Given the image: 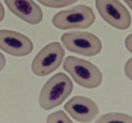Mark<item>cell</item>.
Segmentation results:
<instances>
[{
    "label": "cell",
    "instance_id": "cell-1",
    "mask_svg": "<svg viewBox=\"0 0 132 123\" xmlns=\"http://www.w3.org/2000/svg\"><path fill=\"white\" fill-rule=\"evenodd\" d=\"M73 84L72 80L63 72L50 78L40 92L38 102L45 111L52 110L63 103L72 93Z\"/></svg>",
    "mask_w": 132,
    "mask_h": 123
},
{
    "label": "cell",
    "instance_id": "cell-2",
    "mask_svg": "<svg viewBox=\"0 0 132 123\" xmlns=\"http://www.w3.org/2000/svg\"><path fill=\"white\" fill-rule=\"evenodd\" d=\"M63 68L77 84L86 88H96L103 80V75L99 68L84 59L68 56L64 60Z\"/></svg>",
    "mask_w": 132,
    "mask_h": 123
},
{
    "label": "cell",
    "instance_id": "cell-3",
    "mask_svg": "<svg viewBox=\"0 0 132 123\" xmlns=\"http://www.w3.org/2000/svg\"><path fill=\"white\" fill-rule=\"evenodd\" d=\"M95 19L92 8L78 5L55 14L52 23L56 28L62 30L86 29L93 25Z\"/></svg>",
    "mask_w": 132,
    "mask_h": 123
},
{
    "label": "cell",
    "instance_id": "cell-4",
    "mask_svg": "<svg viewBox=\"0 0 132 123\" xmlns=\"http://www.w3.org/2000/svg\"><path fill=\"white\" fill-rule=\"evenodd\" d=\"M63 45L73 53L86 57L98 54L102 45L95 34L84 31H71L64 33L61 38Z\"/></svg>",
    "mask_w": 132,
    "mask_h": 123
},
{
    "label": "cell",
    "instance_id": "cell-5",
    "mask_svg": "<svg viewBox=\"0 0 132 123\" xmlns=\"http://www.w3.org/2000/svg\"><path fill=\"white\" fill-rule=\"evenodd\" d=\"M65 50L59 42H53L42 48L33 59L31 69L37 76L44 77L57 69L62 63Z\"/></svg>",
    "mask_w": 132,
    "mask_h": 123
},
{
    "label": "cell",
    "instance_id": "cell-6",
    "mask_svg": "<svg viewBox=\"0 0 132 123\" xmlns=\"http://www.w3.org/2000/svg\"><path fill=\"white\" fill-rule=\"evenodd\" d=\"M95 6L107 23L120 30H125L132 24L131 15L118 0H95Z\"/></svg>",
    "mask_w": 132,
    "mask_h": 123
},
{
    "label": "cell",
    "instance_id": "cell-7",
    "mask_svg": "<svg viewBox=\"0 0 132 123\" xmlns=\"http://www.w3.org/2000/svg\"><path fill=\"white\" fill-rule=\"evenodd\" d=\"M32 41L20 32L0 30V49L15 57L26 56L33 49Z\"/></svg>",
    "mask_w": 132,
    "mask_h": 123
},
{
    "label": "cell",
    "instance_id": "cell-8",
    "mask_svg": "<svg viewBox=\"0 0 132 123\" xmlns=\"http://www.w3.org/2000/svg\"><path fill=\"white\" fill-rule=\"evenodd\" d=\"M64 108L75 120L81 123L92 122L99 114L95 102L82 96L72 97L65 104Z\"/></svg>",
    "mask_w": 132,
    "mask_h": 123
},
{
    "label": "cell",
    "instance_id": "cell-9",
    "mask_svg": "<svg viewBox=\"0 0 132 123\" xmlns=\"http://www.w3.org/2000/svg\"><path fill=\"white\" fill-rule=\"evenodd\" d=\"M9 10L20 19L30 25H37L42 20L43 13L33 0H4Z\"/></svg>",
    "mask_w": 132,
    "mask_h": 123
},
{
    "label": "cell",
    "instance_id": "cell-10",
    "mask_svg": "<svg viewBox=\"0 0 132 123\" xmlns=\"http://www.w3.org/2000/svg\"><path fill=\"white\" fill-rule=\"evenodd\" d=\"M95 123H132V117L121 113H109L98 117Z\"/></svg>",
    "mask_w": 132,
    "mask_h": 123
},
{
    "label": "cell",
    "instance_id": "cell-11",
    "mask_svg": "<svg viewBox=\"0 0 132 123\" xmlns=\"http://www.w3.org/2000/svg\"><path fill=\"white\" fill-rule=\"evenodd\" d=\"M44 6L58 9L70 6L77 3L78 0H37Z\"/></svg>",
    "mask_w": 132,
    "mask_h": 123
},
{
    "label": "cell",
    "instance_id": "cell-12",
    "mask_svg": "<svg viewBox=\"0 0 132 123\" xmlns=\"http://www.w3.org/2000/svg\"><path fill=\"white\" fill-rule=\"evenodd\" d=\"M46 123H73V121L66 113L62 110H59L49 114L47 117Z\"/></svg>",
    "mask_w": 132,
    "mask_h": 123
},
{
    "label": "cell",
    "instance_id": "cell-13",
    "mask_svg": "<svg viewBox=\"0 0 132 123\" xmlns=\"http://www.w3.org/2000/svg\"><path fill=\"white\" fill-rule=\"evenodd\" d=\"M124 70L126 77L132 81V57L127 60Z\"/></svg>",
    "mask_w": 132,
    "mask_h": 123
},
{
    "label": "cell",
    "instance_id": "cell-14",
    "mask_svg": "<svg viewBox=\"0 0 132 123\" xmlns=\"http://www.w3.org/2000/svg\"><path fill=\"white\" fill-rule=\"evenodd\" d=\"M125 45L127 49L132 53V33L128 35L126 38Z\"/></svg>",
    "mask_w": 132,
    "mask_h": 123
},
{
    "label": "cell",
    "instance_id": "cell-15",
    "mask_svg": "<svg viewBox=\"0 0 132 123\" xmlns=\"http://www.w3.org/2000/svg\"><path fill=\"white\" fill-rule=\"evenodd\" d=\"M7 63V60L4 55L0 52V72L2 71Z\"/></svg>",
    "mask_w": 132,
    "mask_h": 123
},
{
    "label": "cell",
    "instance_id": "cell-16",
    "mask_svg": "<svg viewBox=\"0 0 132 123\" xmlns=\"http://www.w3.org/2000/svg\"><path fill=\"white\" fill-rule=\"evenodd\" d=\"M5 11L4 6L0 1V22H1L5 18Z\"/></svg>",
    "mask_w": 132,
    "mask_h": 123
},
{
    "label": "cell",
    "instance_id": "cell-17",
    "mask_svg": "<svg viewBox=\"0 0 132 123\" xmlns=\"http://www.w3.org/2000/svg\"><path fill=\"white\" fill-rule=\"evenodd\" d=\"M132 10V0H123Z\"/></svg>",
    "mask_w": 132,
    "mask_h": 123
}]
</instances>
